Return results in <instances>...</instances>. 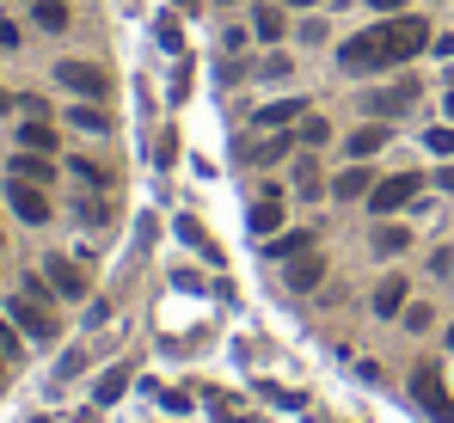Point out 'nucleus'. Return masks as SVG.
<instances>
[{
  "label": "nucleus",
  "mask_w": 454,
  "mask_h": 423,
  "mask_svg": "<svg viewBox=\"0 0 454 423\" xmlns=\"http://www.w3.org/2000/svg\"><path fill=\"white\" fill-rule=\"evenodd\" d=\"M283 147H289V141H283V136L258 141V147H252V141H246V160H252V166H277V160H283Z\"/></svg>",
  "instance_id": "21"
},
{
  "label": "nucleus",
  "mask_w": 454,
  "mask_h": 423,
  "mask_svg": "<svg viewBox=\"0 0 454 423\" xmlns=\"http://www.w3.org/2000/svg\"><path fill=\"white\" fill-rule=\"evenodd\" d=\"M325 136H332V129H325V117H307V123H301V141H313V147H319Z\"/></svg>",
  "instance_id": "27"
},
{
  "label": "nucleus",
  "mask_w": 454,
  "mask_h": 423,
  "mask_svg": "<svg viewBox=\"0 0 454 423\" xmlns=\"http://www.w3.org/2000/svg\"><path fill=\"white\" fill-rule=\"evenodd\" d=\"M123 387H129V362H117L111 374H98V393H92V399L111 405V399H123Z\"/></svg>",
  "instance_id": "16"
},
{
  "label": "nucleus",
  "mask_w": 454,
  "mask_h": 423,
  "mask_svg": "<svg viewBox=\"0 0 454 423\" xmlns=\"http://www.w3.org/2000/svg\"><path fill=\"white\" fill-rule=\"evenodd\" d=\"M12 178H31V184H50V178H56V166H50L43 153H25V160H12Z\"/></svg>",
  "instance_id": "14"
},
{
  "label": "nucleus",
  "mask_w": 454,
  "mask_h": 423,
  "mask_svg": "<svg viewBox=\"0 0 454 423\" xmlns=\"http://www.w3.org/2000/svg\"><path fill=\"white\" fill-rule=\"evenodd\" d=\"M178 239H184V246H197V252H203V258H209V264H222V252H215V239H209V233H203V227H197V221H191V215H184V221H178Z\"/></svg>",
  "instance_id": "15"
},
{
  "label": "nucleus",
  "mask_w": 454,
  "mask_h": 423,
  "mask_svg": "<svg viewBox=\"0 0 454 423\" xmlns=\"http://www.w3.org/2000/svg\"><path fill=\"white\" fill-rule=\"evenodd\" d=\"M289 6H313V0H289Z\"/></svg>",
  "instance_id": "33"
},
{
  "label": "nucleus",
  "mask_w": 454,
  "mask_h": 423,
  "mask_svg": "<svg viewBox=\"0 0 454 423\" xmlns=\"http://www.w3.org/2000/svg\"><path fill=\"white\" fill-rule=\"evenodd\" d=\"M19 141H25V147H31V153H50V147H56V129H50V123H43V117H31V123H25V129H19Z\"/></svg>",
  "instance_id": "18"
},
{
  "label": "nucleus",
  "mask_w": 454,
  "mask_h": 423,
  "mask_svg": "<svg viewBox=\"0 0 454 423\" xmlns=\"http://www.w3.org/2000/svg\"><path fill=\"white\" fill-rule=\"evenodd\" d=\"M0 111H6V92H0Z\"/></svg>",
  "instance_id": "35"
},
{
  "label": "nucleus",
  "mask_w": 454,
  "mask_h": 423,
  "mask_svg": "<svg viewBox=\"0 0 454 423\" xmlns=\"http://www.w3.org/2000/svg\"><path fill=\"white\" fill-rule=\"evenodd\" d=\"M68 123H74V129H92V136H98V129H111V117H105L98 105H74V111H68Z\"/></svg>",
  "instance_id": "22"
},
{
  "label": "nucleus",
  "mask_w": 454,
  "mask_h": 423,
  "mask_svg": "<svg viewBox=\"0 0 454 423\" xmlns=\"http://www.w3.org/2000/svg\"><path fill=\"white\" fill-rule=\"evenodd\" d=\"M424 43H430V25H424L418 12H399V19H387V25H375V31L350 37V43L338 50V68H344V74L399 68V62H411Z\"/></svg>",
  "instance_id": "1"
},
{
  "label": "nucleus",
  "mask_w": 454,
  "mask_h": 423,
  "mask_svg": "<svg viewBox=\"0 0 454 423\" xmlns=\"http://www.w3.org/2000/svg\"><path fill=\"white\" fill-rule=\"evenodd\" d=\"M0 350H6V362H12V356H19V332H12V325H6V319H0Z\"/></svg>",
  "instance_id": "28"
},
{
  "label": "nucleus",
  "mask_w": 454,
  "mask_h": 423,
  "mask_svg": "<svg viewBox=\"0 0 454 423\" xmlns=\"http://www.w3.org/2000/svg\"><path fill=\"white\" fill-rule=\"evenodd\" d=\"M222 6H233V0H222Z\"/></svg>",
  "instance_id": "36"
},
{
  "label": "nucleus",
  "mask_w": 454,
  "mask_h": 423,
  "mask_svg": "<svg viewBox=\"0 0 454 423\" xmlns=\"http://www.w3.org/2000/svg\"><path fill=\"white\" fill-rule=\"evenodd\" d=\"M43 282H50L56 294H86V270L68 264V258H43Z\"/></svg>",
  "instance_id": "8"
},
{
  "label": "nucleus",
  "mask_w": 454,
  "mask_h": 423,
  "mask_svg": "<svg viewBox=\"0 0 454 423\" xmlns=\"http://www.w3.org/2000/svg\"><path fill=\"white\" fill-rule=\"evenodd\" d=\"M6 313L31 332V338H56V313H50V294H43V282H25L12 301H6Z\"/></svg>",
  "instance_id": "2"
},
{
  "label": "nucleus",
  "mask_w": 454,
  "mask_h": 423,
  "mask_svg": "<svg viewBox=\"0 0 454 423\" xmlns=\"http://www.w3.org/2000/svg\"><path fill=\"white\" fill-rule=\"evenodd\" d=\"M418 191H424V178H418V172H393V178H380L375 191H369V203H375V215H393L399 203H411Z\"/></svg>",
  "instance_id": "4"
},
{
  "label": "nucleus",
  "mask_w": 454,
  "mask_h": 423,
  "mask_svg": "<svg viewBox=\"0 0 454 423\" xmlns=\"http://www.w3.org/2000/svg\"><path fill=\"white\" fill-rule=\"evenodd\" d=\"M56 80L74 86V92H86V98H105V92H111V74L92 68V62H56Z\"/></svg>",
  "instance_id": "5"
},
{
  "label": "nucleus",
  "mask_w": 454,
  "mask_h": 423,
  "mask_svg": "<svg viewBox=\"0 0 454 423\" xmlns=\"http://www.w3.org/2000/svg\"><path fill=\"white\" fill-rule=\"evenodd\" d=\"M319 277H325V258H319L313 246L289 258V288H295V294H307V288H319Z\"/></svg>",
  "instance_id": "7"
},
{
  "label": "nucleus",
  "mask_w": 454,
  "mask_h": 423,
  "mask_svg": "<svg viewBox=\"0 0 454 423\" xmlns=\"http://www.w3.org/2000/svg\"><path fill=\"white\" fill-rule=\"evenodd\" d=\"M411 98H418V86H411V80H399V86H393V92H369V98H363V105H369V111H375V117H393V111H405V105H411Z\"/></svg>",
  "instance_id": "9"
},
{
  "label": "nucleus",
  "mask_w": 454,
  "mask_h": 423,
  "mask_svg": "<svg viewBox=\"0 0 454 423\" xmlns=\"http://www.w3.org/2000/svg\"><path fill=\"white\" fill-rule=\"evenodd\" d=\"M295 191H301V197H319V166H313V160L295 166Z\"/></svg>",
  "instance_id": "25"
},
{
  "label": "nucleus",
  "mask_w": 454,
  "mask_h": 423,
  "mask_svg": "<svg viewBox=\"0 0 454 423\" xmlns=\"http://www.w3.org/2000/svg\"><path fill=\"white\" fill-rule=\"evenodd\" d=\"M301 111H307L301 98H283V105H264V111H258V129H283V123H295Z\"/></svg>",
  "instance_id": "13"
},
{
  "label": "nucleus",
  "mask_w": 454,
  "mask_h": 423,
  "mask_svg": "<svg viewBox=\"0 0 454 423\" xmlns=\"http://www.w3.org/2000/svg\"><path fill=\"white\" fill-rule=\"evenodd\" d=\"M442 191H454V166H442Z\"/></svg>",
  "instance_id": "30"
},
{
  "label": "nucleus",
  "mask_w": 454,
  "mask_h": 423,
  "mask_svg": "<svg viewBox=\"0 0 454 423\" xmlns=\"http://www.w3.org/2000/svg\"><path fill=\"white\" fill-rule=\"evenodd\" d=\"M277 227H283V203H277V197L252 203V233H277Z\"/></svg>",
  "instance_id": "17"
},
{
  "label": "nucleus",
  "mask_w": 454,
  "mask_h": 423,
  "mask_svg": "<svg viewBox=\"0 0 454 423\" xmlns=\"http://www.w3.org/2000/svg\"><path fill=\"white\" fill-rule=\"evenodd\" d=\"M405 246H411V233H405V227H375V252H380V258H399Z\"/></svg>",
  "instance_id": "20"
},
{
  "label": "nucleus",
  "mask_w": 454,
  "mask_h": 423,
  "mask_svg": "<svg viewBox=\"0 0 454 423\" xmlns=\"http://www.w3.org/2000/svg\"><path fill=\"white\" fill-rule=\"evenodd\" d=\"M449 123H454V92H449Z\"/></svg>",
  "instance_id": "32"
},
{
  "label": "nucleus",
  "mask_w": 454,
  "mask_h": 423,
  "mask_svg": "<svg viewBox=\"0 0 454 423\" xmlns=\"http://www.w3.org/2000/svg\"><path fill=\"white\" fill-rule=\"evenodd\" d=\"M37 25H43V31H62V25H68V6H62V0H43V6H37Z\"/></svg>",
  "instance_id": "23"
},
{
  "label": "nucleus",
  "mask_w": 454,
  "mask_h": 423,
  "mask_svg": "<svg viewBox=\"0 0 454 423\" xmlns=\"http://www.w3.org/2000/svg\"><path fill=\"white\" fill-rule=\"evenodd\" d=\"M411 393H418V405L430 411L436 423H454V399L442 393V368L436 362H418V374H411Z\"/></svg>",
  "instance_id": "3"
},
{
  "label": "nucleus",
  "mask_w": 454,
  "mask_h": 423,
  "mask_svg": "<svg viewBox=\"0 0 454 423\" xmlns=\"http://www.w3.org/2000/svg\"><path fill=\"white\" fill-rule=\"evenodd\" d=\"M369 191H375L369 166H344V172H338V184H332V197H344V203H350V197H369Z\"/></svg>",
  "instance_id": "10"
},
{
  "label": "nucleus",
  "mask_w": 454,
  "mask_h": 423,
  "mask_svg": "<svg viewBox=\"0 0 454 423\" xmlns=\"http://www.w3.org/2000/svg\"><path fill=\"white\" fill-rule=\"evenodd\" d=\"M449 350H454V325H449Z\"/></svg>",
  "instance_id": "34"
},
{
  "label": "nucleus",
  "mask_w": 454,
  "mask_h": 423,
  "mask_svg": "<svg viewBox=\"0 0 454 423\" xmlns=\"http://www.w3.org/2000/svg\"><path fill=\"white\" fill-rule=\"evenodd\" d=\"M369 6H380V12H399V6H405V0H369Z\"/></svg>",
  "instance_id": "29"
},
{
  "label": "nucleus",
  "mask_w": 454,
  "mask_h": 423,
  "mask_svg": "<svg viewBox=\"0 0 454 423\" xmlns=\"http://www.w3.org/2000/svg\"><path fill=\"white\" fill-rule=\"evenodd\" d=\"M6 203L19 209V221H31V227H37V221H50V197H43L31 178H12V184H6Z\"/></svg>",
  "instance_id": "6"
},
{
  "label": "nucleus",
  "mask_w": 454,
  "mask_h": 423,
  "mask_svg": "<svg viewBox=\"0 0 454 423\" xmlns=\"http://www.w3.org/2000/svg\"><path fill=\"white\" fill-rule=\"evenodd\" d=\"M399 307H405V277H387L375 288V313H380V319H393Z\"/></svg>",
  "instance_id": "12"
},
{
  "label": "nucleus",
  "mask_w": 454,
  "mask_h": 423,
  "mask_svg": "<svg viewBox=\"0 0 454 423\" xmlns=\"http://www.w3.org/2000/svg\"><path fill=\"white\" fill-rule=\"evenodd\" d=\"M380 147H387V123H363V129L350 136V160H369Z\"/></svg>",
  "instance_id": "11"
},
{
  "label": "nucleus",
  "mask_w": 454,
  "mask_h": 423,
  "mask_svg": "<svg viewBox=\"0 0 454 423\" xmlns=\"http://www.w3.org/2000/svg\"><path fill=\"white\" fill-rule=\"evenodd\" d=\"M307 246H313L307 233H283V239H277V246H264V252H270V258H295V252H307Z\"/></svg>",
  "instance_id": "24"
},
{
  "label": "nucleus",
  "mask_w": 454,
  "mask_h": 423,
  "mask_svg": "<svg viewBox=\"0 0 454 423\" xmlns=\"http://www.w3.org/2000/svg\"><path fill=\"white\" fill-rule=\"evenodd\" d=\"M0 380H6V350H0Z\"/></svg>",
  "instance_id": "31"
},
{
  "label": "nucleus",
  "mask_w": 454,
  "mask_h": 423,
  "mask_svg": "<svg viewBox=\"0 0 454 423\" xmlns=\"http://www.w3.org/2000/svg\"><path fill=\"white\" fill-rule=\"evenodd\" d=\"M424 147H430V153H442V160H454V129H430Z\"/></svg>",
  "instance_id": "26"
},
{
  "label": "nucleus",
  "mask_w": 454,
  "mask_h": 423,
  "mask_svg": "<svg viewBox=\"0 0 454 423\" xmlns=\"http://www.w3.org/2000/svg\"><path fill=\"white\" fill-rule=\"evenodd\" d=\"M252 31H258L264 43H277V37H283V6H258V12H252Z\"/></svg>",
  "instance_id": "19"
}]
</instances>
